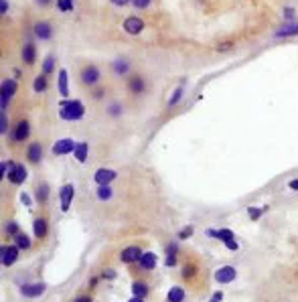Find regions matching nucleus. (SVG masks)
<instances>
[{
  "label": "nucleus",
  "mask_w": 298,
  "mask_h": 302,
  "mask_svg": "<svg viewBox=\"0 0 298 302\" xmlns=\"http://www.w3.org/2000/svg\"><path fill=\"white\" fill-rule=\"evenodd\" d=\"M85 116V106L81 100H61L59 102V118L65 122H79Z\"/></svg>",
  "instance_id": "obj_1"
},
{
  "label": "nucleus",
  "mask_w": 298,
  "mask_h": 302,
  "mask_svg": "<svg viewBox=\"0 0 298 302\" xmlns=\"http://www.w3.org/2000/svg\"><path fill=\"white\" fill-rule=\"evenodd\" d=\"M18 92V79H4L2 85H0V108L2 112H6L8 104L12 102V98Z\"/></svg>",
  "instance_id": "obj_2"
},
{
  "label": "nucleus",
  "mask_w": 298,
  "mask_h": 302,
  "mask_svg": "<svg viewBox=\"0 0 298 302\" xmlns=\"http://www.w3.org/2000/svg\"><path fill=\"white\" fill-rule=\"evenodd\" d=\"M28 136H31V122H28L26 118H20L18 122L10 128V132H8V138L14 144H20V142L28 140Z\"/></svg>",
  "instance_id": "obj_3"
},
{
  "label": "nucleus",
  "mask_w": 298,
  "mask_h": 302,
  "mask_svg": "<svg viewBox=\"0 0 298 302\" xmlns=\"http://www.w3.org/2000/svg\"><path fill=\"white\" fill-rule=\"evenodd\" d=\"M79 79L85 87H98L100 79H102V71L98 65H85L81 71H79Z\"/></svg>",
  "instance_id": "obj_4"
},
{
  "label": "nucleus",
  "mask_w": 298,
  "mask_h": 302,
  "mask_svg": "<svg viewBox=\"0 0 298 302\" xmlns=\"http://www.w3.org/2000/svg\"><path fill=\"white\" fill-rule=\"evenodd\" d=\"M290 37H298V20H284L274 31V39H290Z\"/></svg>",
  "instance_id": "obj_5"
},
{
  "label": "nucleus",
  "mask_w": 298,
  "mask_h": 302,
  "mask_svg": "<svg viewBox=\"0 0 298 302\" xmlns=\"http://www.w3.org/2000/svg\"><path fill=\"white\" fill-rule=\"evenodd\" d=\"M126 87H128V92L132 96H142L146 92V79L140 73H132L126 79Z\"/></svg>",
  "instance_id": "obj_6"
},
{
  "label": "nucleus",
  "mask_w": 298,
  "mask_h": 302,
  "mask_svg": "<svg viewBox=\"0 0 298 302\" xmlns=\"http://www.w3.org/2000/svg\"><path fill=\"white\" fill-rule=\"evenodd\" d=\"M53 24L51 20H37L35 26H33V35L39 39V41H51L53 39Z\"/></svg>",
  "instance_id": "obj_7"
},
{
  "label": "nucleus",
  "mask_w": 298,
  "mask_h": 302,
  "mask_svg": "<svg viewBox=\"0 0 298 302\" xmlns=\"http://www.w3.org/2000/svg\"><path fill=\"white\" fill-rule=\"evenodd\" d=\"M75 142L71 138H61L53 144V154L55 156H65V154H73L75 152Z\"/></svg>",
  "instance_id": "obj_8"
},
{
  "label": "nucleus",
  "mask_w": 298,
  "mask_h": 302,
  "mask_svg": "<svg viewBox=\"0 0 298 302\" xmlns=\"http://www.w3.org/2000/svg\"><path fill=\"white\" fill-rule=\"evenodd\" d=\"M144 26H146V22H144L140 16H128V18L122 22V28H124L128 35H132V37L140 35V33L144 31Z\"/></svg>",
  "instance_id": "obj_9"
},
{
  "label": "nucleus",
  "mask_w": 298,
  "mask_h": 302,
  "mask_svg": "<svg viewBox=\"0 0 298 302\" xmlns=\"http://www.w3.org/2000/svg\"><path fill=\"white\" fill-rule=\"evenodd\" d=\"M116 176H118V172H116L114 168H98V170L94 172V183H96L98 187H102V185H112L114 180H116Z\"/></svg>",
  "instance_id": "obj_10"
},
{
  "label": "nucleus",
  "mask_w": 298,
  "mask_h": 302,
  "mask_svg": "<svg viewBox=\"0 0 298 302\" xmlns=\"http://www.w3.org/2000/svg\"><path fill=\"white\" fill-rule=\"evenodd\" d=\"M26 176H28V170H26V166L24 164H20V162H14V166L10 168V172H8V180H10V185H22L24 180H26Z\"/></svg>",
  "instance_id": "obj_11"
},
{
  "label": "nucleus",
  "mask_w": 298,
  "mask_h": 302,
  "mask_svg": "<svg viewBox=\"0 0 298 302\" xmlns=\"http://www.w3.org/2000/svg\"><path fill=\"white\" fill-rule=\"evenodd\" d=\"M20 59H22V63L24 65H35V61H37V47H35V43L33 41H26L24 45H22V51H20Z\"/></svg>",
  "instance_id": "obj_12"
},
{
  "label": "nucleus",
  "mask_w": 298,
  "mask_h": 302,
  "mask_svg": "<svg viewBox=\"0 0 298 302\" xmlns=\"http://www.w3.org/2000/svg\"><path fill=\"white\" fill-rule=\"evenodd\" d=\"M45 284L43 282H28V284H22L20 286V294L24 298H39L43 292H45Z\"/></svg>",
  "instance_id": "obj_13"
},
{
  "label": "nucleus",
  "mask_w": 298,
  "mask_h": 302,
  "mask_svg": "<svg viewBox=\"0 0 298 302\" xmlns=\"http://www.w3.org/2000/svg\"><path fill=\"white\" fill-rule=\"evenodd\" d=\"M18 254H20V248L16 244L12 246H2V250H0V258H2V264L8 268L12 266L16 260H18Z\"/></svg>",
  "instance_id": "obj_14"
},
{
  "label": "nucleus",
  "mask_w": 298,
  "mask_h": 302,
  "mask_svg": "<svg viewBox=\"0 0 298 302\" xmlns=\"http://www.w3.org/2000/svg\"><path fill=\"white\" fill-rule=\"evenodd\" d=\"M110 69L118 77H126L130 73V61H128L126 57H118V59H114V61L110 63Z\"/></svg>",
  "instance_id": "obj_15"
},
{
  "label": "nucleus",
  "mask_w": 298,
  "mask_h": 302,
  "mask_svg": "<svg viewBox=\"0 0 298 302\" xmlns=\"http://www.w3.org/2000/svg\"><path fill=\"white\" fill-rule=\"evenodd\" d=\"M235 276H237V272H235L233 266H221L215 272V282L217 284H229V282L235 280Z\"/></svg>",
  "instance_id": "obj_16"
},
{
  "label": "nucleus",
  "mask_w": 298,
  "mask_h": 302,
  "mask_svg": "<svg viewBox=\"0 0 298 302\" xmlns=\"http://www.w3.org/2000/svg\"><path fill=\"white\" fill-rule=\"evenodd\" d=\"M43 146H41V142H31L26 146V160L31 162V164H39L41 160H43Z\"/></svg>",
  "instance_id": "obj_17"
},
{
  "label": "nucleus",
  "mask_w": 298,
  "mask_h": 302,
  "mask_svg": "<svg viewBox=\"0 0 298 302\" xmlns=\"http://www.w3.org/2000/svg\"><path fill=\"white\" fill-rule=\"evenodd\" d=\"M73 195H75V189H73L71 183L63 185L61 191H59V199H61V211H63V213H65V211H69L71 201H73Z\"/></svg>",
  "instance_id": "obj_18"
},
{
  "label": "nucleus",
  "mask_w": 298,
  "mask_h": 302,
  "mask_svg": "<svg viewBox=\"0 0 298 302\" xmlns=\"http://www.w3.org/2000/svg\"><path fill=\"white\" fill-rule=\"evenodd\" d=\"M57 89H59V96H61L63 100L69 98V73L67 69H61L57 75Z\"/></svg>",
  "instance_id": "obj_19"
},
{
  "label": "nucleus",
  "mask_w": 298,
  "mask_h": 302,
  "mask_svg": "<svg viewBox=\"0 0 298 302\" xmlns=\"http://www.w3.org/2000/svg\"><path fill=\"white\" fill-rule=\"evenodd\" d=\"M142 254H144V252H142L138 246H130V248L122 250L120 260H122V262H126V264H138V260L142 258Z\"/></svg>",
  "instance_id": "obj_20"
},
{
  "label": "nucleus",
  "mask_w": 298,
  "mask_h": 302,
  "mask_svg": "<svg viewBox=\"0 0 298 302\" xmlns=\"http://www.w3.org/2000/svg\"><path fill=\"white\" fill-rule=\"evenodd\" d=\"M33 233L37 239H45L49 235V223L45 217H37L35 223H33Z\"/></svg>",
  "instance_id": "obj_21"
},
{
  "label": "nucleus",
  "mask_w": 298,
  "mask_h": 302,
  "mask_svg": "<svg viewBox=\"0 0 298 302\" xmlns=\"http://www.w3.org/2000/svg\"><path fill=\"white\" fill-rule=\"evenodd\" d=\"M138 264H140L142 270H154L156 264H158V258H156V254H152V252H144L142 258L138 260Z\"/></svg>",
  "instance_id": "obj_22"
},
{
  "label": "nucleus",
  "mask_w": 298,
  "mask_h": 302,
  "mask_svg": "<svg viewBox=\"0 0 298 302\" xmlns=\"http://www.w3.org/2000/svg\"><path fill=\"white\" fill-rule=\"evenodd\" d=\"M47 77L49 75H45V73H41V75L35 77V81H33V92L35 94H45L47 89H49V79Z\"/></svg>",
  "instance_id": "obj_23"
},
{
  "label": "nucleus",
  "mask_w": 298,
  "mask_h": 302,
  "mask_svg": "<svg viewBox=\"0 0 298 302\" xmlns=\"http://www.w3.org/2000/svg\"><path fill=\"white\" fill-rule=\"evenodd\" d=\"M148 292H150V288H148V284L144 280H134L132 282V294L138 296V298H146Z\"/></svg>",
  "instance_id": "obj_24"
},
{
  "label": "nucleus",
  "mask_w": 298,
  "mask_h": 302,
  "mask_svg": "<svg viewBox=\"0 0 298 302\" xmlns=\"http://www.w3.org/2000/svg\"><path fill=\"white\" fill-rule=\"evenodd\" d=\"M87 154H89V144L87 142H77V146H75V152H73V156L77 158V162H85L87 160Z\"/></svg>",
  "instance_id": "obj_25"
},
{
  "label": "nucleus",
  "mask_w": 298,
  "mask_h": 302,
  "mask_svg": "<svg viewBox=\"0 0 298 302\" xmlns=\"http://www.w3.org/2000/svg\"><path fill=\"white\" fill-rule=\"evenodd\" d=\"M14 244L20 248V252H28V250H31V246H33V241H31V237H28L26 233H18L16 237H14Z\"/></svg>",
  "instance_id": "obj_26"
},
{
  "label": "nucleus",
  "mask_w": 298,
  "mask_h": 302,
  "mask_svg": "<svg viewBox=\"0 0 298 302\" xmlns=\"http://www.w3.org/2000/svg\"><path fill=\"white\" fill-rule=\"evenodd\" d=\"M183 94H185V85H176V87H174V92H172V94H170V98H168V108H174V106L181 104Z\"/></svg>",
  "instance_id": "obj_27"
},
{
  "label": "nucleus",
  "mask_w": 298,
  "mask_h": 302,
  "mask_svg": "<svg viewBox=\"0 0 298 302\" xmlns=\"http://www.w3.org/2000/svg\"><path fill=\"white\" fill-rule=\"evenodd\" d=\"M166 300L168 302H183L185 300V290L181 286H172L166 294Z\"/></svg>",
  "instance_id": "obj_28"
},
{
  "label": "nucleus",
  "mask_w": 298,
  "mask_h": 302,
  "mask_svg": "<svg viewBox=\"0 0 298 302\" xmlns=\"http://www.w3.org/2000/svg\"><path fill=\"white\" fill-rule=\"evenodd\" d=\"M122 112H124V106H122L120 102H112V104H108V108H106V114H108L110 118H114V120L120 118Z\"/></svg>",
  "instance_id": "obj_29"
},
{
  "label": "nucleus",
  "mask_w": 298,
  "mask_h": 302,
  "mask_svg": "<svg viewBox=\"0 0 298 302\" xmlns=\"http://www.w3.org/2000/svg\"><path fill=\"white\" fill-rule=\"evenodd\" d=\"M96 197H98L100 201H110V199L114 197V191H112V187H110V185H102V187H98Z\"/></svg>",
  "instance_id": "obj_30"
},
{
  "label": "nucleus",
  "mask_w": 298,
  "mask_h": 302,
  "mask_svg": "<svg viewBox=\"0 0 298 302\" xmlns=\"http://www.w3.org/2000/svg\"><path fill=\"white\" fill-rule=\"evenodd\" d=\"M53 71H55V55L49 53V55L45 57V61H43V73H45V75H51Z\"/></svg>",
  "instance_id": "obj_31"
},
{
  "label": "nucleus",
  "mask_w": 298,
  "mask_h": 302,
  "mask_svg": "<svg viewBox=\"0 0 298 302\" xmlns=\"http://www.w3.org/2000/svg\"><path fill=\"white\" fill-rule=\"evenodd\" d=\"M49 193H51V187H49L47 183H41L39 189H37V201H39V203H47Z\"/></svg>",
  "instance_id": "obj_32"
},
{
  "label": "nucleus",
  "mask_w": 298,
  "mask_h": 302,
  "mask_svg": "<svg viewBox=\"0 0 298 302\" xmlns=\"http://www.w3.org/2000/svg\"><path fill=\"white\" fill-rule=\"evenodd\" d=\"M57 10L59 12H71L75 8V0H57Z\"/></svg>",
  "instance_id": "obj_33"
},
{
  "label": "nucleus",
  "mask_w": 298,
  "mask_h": 302,
  "mask_svg": "<svg viewBox=\"0 0 298 302\" xmlns=\"http://www.w3.org/2000/svg\"><path fill=\"white\" fill-rule=\"evenodd\" d=\"M195 274H197V266L195 264H185V268H183V278L185 280H191V278H195Z\"/></svg>",
  "instance_id": "obj_34"
},
{
  "label": "nucleus",
  "mask_w": 298,
  "mask_h": 302,
  "mask_svg": "<svg viewBox=\"0 0 298 302\" xmlns=\"http://www.w3.org/2000/svg\"><path fill=\"white\" fill-rule=\"evenodd\" d=\"M18 233H20V229H18V223H16V221H8V223H6V227H4V235L16 237Z\"/></svg>",
  "instance_id": "obj_35"
},
{
  "label": "nucleus",
  "mask_w": 298,
  "mask_h": 302,
  "mask_svg": "<svg viewBox=\"0 0 298 302\" xmlns=\"http://www.w3.org/2000/svg\"><path fill=\"white\" fill-rule=\"evenodd\" d=\"M12 166H14V160H4V162H0V176L6 178Z\"/></svg>",
  "instance_id": "obj_36"
},
{
  "label": "nucleus",
  "mask_w": 298,
  "mask_h": 302,
  "mask_svg": "<svg viewBox=\"0 0 298 302\" xmlns=\"http://www.w3.org/2000/svg\"><path fill=\"white\" fill-rule=\"evenodd\" d=\"M266 209H268V207H262V209H260V207H248V215L256 221V219H260V217H262V213H264Z\"/></svg>",
  "instance_id": "obj_37"
},
{
  "label": "nucleus",
  "mask_w": 298,
  "mask_h": 302,
  "mask_svg": "<svg viewBox=\"0 0 298 302\" xmlns=\"http://www.w3.org/2000/svg\"><path fill=\"white\" fill-rule=\"evenodd\" d=\"M150 2H152V0H132V6L136 10H146L148 6H150Z\"/></svg>",
  "instance_id": "obj_38"
},
{
  "label": "nucleus",
  "mask_w": 298,
  "mask_h": 302,
  "mask_svg": "<svg viewBox=\"0 0 298 302\" xmlns=\"http://www.w3.org/2000/svg\"><path fill=\"white\" fill-rule=\"evenodd\" d=\"M0 132H2V134L10 132L8 130V116H6V112H2V116H0Z\"/></svg>",
  "instance_id": "obj_39"
},
{
  "label": "nucleus",
  "mask_w": 298,
  "mask_h": 302,
  "mask_svg": "<svg viewBox=\"0 0 298 302\" xmlns=\"http://www.w3.org/2000/svg\"><path fill=\"white\" fill-rule=\"evenodd\" d=\"M193 225H187V227H183L181 231H178V239H189L191 235H193Z\"/></svg>",
  "instance_id": "obj_40"
},
{
  "label": "nucleus",
  "mask_w": 298,
  "mask_h": 302,
  "mask_svg": "<svg viewBox=\"0 0 298 302\" xmlns=\"http://www.w3.org/2000/svg\"><path fill=\"white\" fill-rule=\"evenodd\" d=\"M282 14H284V20H296V10L292 6H286Z\"/></svg>",
  "instance_id": "obj_41"
},
{
  "label": "nucleus",
  "mask_w": 298,
  "mask_h": 302,
  "mask_svg": "<svg viewBox=\"0 0 298 302\" xmlns=\"http://www.w3.org/2000/svg\"><path fill=\"white\" fill-rule=\"evenodd\" d=\"M104 94H106L104 87H94V89H92V98H96V100H102Z\"/></svg>",
  "instance_id": "obj_42"
},
{
  "label": "nucleus",
  "mask_w": 298,
  "mask_h": 302,
  "mask_svg": "<svg viewBox=\"0 0 298 302\" xmlns=\"http://www.w3.org/2000/svg\"><path fill=\"white\" fill-rule=\"evenodd\" d=\"M178 254V246L174 244V241H170V244L166 246V256H176Z\"/></svg>",
  "instance_id": "obj_43"
},
{
  "label": "nucleus",
  "mask_w": 298,
  "mask_h": 302,
  "mask_svg": "<svg viewBox=\"0 0 298 302\" xmlns=\"http://www.w3.org/2000/svg\"><path fill=\"white\" fill-rule=\"evenodd\" d=\"M53 2H55V0H35V4L39 8H49V6H53Z\"/></svg>",
  "instance_id": "obj_44"
},
{
  "label": "nucleus",
  "mask_w": 298,
  "mask_h": 302,
  "mask_svg": "<svg viewBox=\"0 0 298 302\" xmlns=\"http://www.w3.org/2000/svg\"><path fill=\"white\" fill-rule=\"evenodd\" d=\"M110 2H112L114 6H118V8H122V6H128V4H132V0H110Z\"/></svg>",
  "instance_id": "obj_45"
},
{
  "label": "nucleus",
  "mask_w": 298,
  "mask_h": 302,
  "mask_svg": "<svg viewBox=\"0 0 298 302\" xmlns=\"http://www.w3.org/2000/svg\"><path fill=\"white\" fill-rule=\"evenodd\" d=\"M223 246H225L229 252H237V250H240V246H237V241H235V239H233V241H227V244H223Z\"/></svg>",
  "instance_id": "obj_46"
},
{
  "label": "nucleus",
  "mask_w": 298,
  "mask_h": 302,
  "mask_svg": "<svg viewBox=\"0 0 298 302\" xmlns=\"http://www.w3.org/2000/svg\"><path fill=\"white\" fill-rule=\"evenodd\" d=\"M8 8H10V2H8V0H0V12L6 14V12H8Z\"/></svg>",
  "instance_id": "obj_47"
},
{
  "label": "nucleus",
  "mask_w": 298,
  "mask_h": 302,
  "mask_svg": "<svg viewBox=\"0 0 298 302\" xmlns=\"http://www.w3.org/2000/svg\"><path fill=\"white\" fill-rule=\"evenodd\" d=\"M164 264H166V268H174L176 266V256H166Z\"/></svg>",
  "instance_id": "obj_48"
},
{
  "label": "nucleus",
  "mask_w": 298,
  "mask_h": 302,
  "mask_svg": "<svg viewBox=\"0 0 298 302\" xmlns=\"http://www.w3.org/2000/svg\"><path fill=\"white\" fill-rule=\"evenodd\" d=\"M20 199H22V203L28 205V207L33 205V199H31V195H28V193H20Z\"/></svg>",
  "instance_id": "obj_49"
},
{
  "label": "nucleus",
  "mask_w": 298,
  "mask_h": 302,
  "mask_svg": "<svg viewBox=\"0 0 298 302\" xmlns=\"http://www.w3.org/2000/svg\"><path fill=\"white\" fill-rule=\"evenodd\" d=\"M102 278H116V272L114 270H104L102 272Z\"/></svg>",
  "instance_id": "obj_50"
},
{
  "label": "nucleus",
  "mask_w": 298,
  "mask_h": 302,
  "mask_svg": "<svg viewBox=\"0 0 298 302\" xmlns=\"http://www.w3.org/2000/svg\"><path fill=\"white\" fill-rule=\"evenodd\" d=\"M73 302H92V296H87V294H81V296H77Z\"/></svg>",
  "instance_id": "obj_51"
},
{
  "label": "nucleus",
  "mask_w": 298,
  "mask_h": 302,
  "mask_svg": "<svg viewBox=\"0 0 298 302\" xmlns=\"http://www.w3.org/2000/svg\"><path fill=\"white\" fill-rule=\"evenodd\" d=\"M288 189L298 191V178H292V180H290V183H288Z\"/></svg>",
  "instance_id": "obj_52"
},
{
  "label": "nucleus",
  "mask_w": 298,
  "mask_h": 302,
  "mask_svg": "<svg viewBox=\"0 0 298 302\" xmlns=\"http://www.w3.org/2000/svg\"><path fill=\"white\" fill-rule=\"evenodd\" d=\"M98 282H100V276H94L92 280H89V286H92V288H94V286H98Z\"/></svg>",
  "instance_id": "obj_53"
},
{
  "label": "nucleus",
  "mask_w": 298,
  "mask_h": 302,
  "mask_svg": "<svg viewBox=\"0 0 298 302\" xmlns=\"http://www.w3.org/2000/svg\"><path fill=\"white\" fill-rule=\"evenodd\" d=\"M213 300L221 302V300H223V292H215V294H213Z\"/></svg>",
  "instance_id": "obj_54"
},
{
  "label": "nucleus",
  "mask_w": 298,
  "mask_h": 302,
  "mask_svg": "<svg viewBox=\"0 0 298 302\" xmlns=\"http://www.w3.org/2000/svg\"><path fill=\"white\" fill-rule=\"evenodd\" d=\"M128 302H144V298H138V296H134V298H130Z\"/></svg>",
  "instance_id": "obj_55"
},
{
  "label": "nucleus",
  "mask_w": 298,
  "mask_h": 302,
  "mask_svg": "<svg viewBox=\"0 0 298 302\" xmlns=\"http://www.w3.org/2000/svg\"><path fill=\"white\" fill-rule=\"evenodd\" d=\"M209 302H217V300H213V298H211V300H209Z\"/></svg>",
  "instance_id": "obj_56"
}]
</instances>
